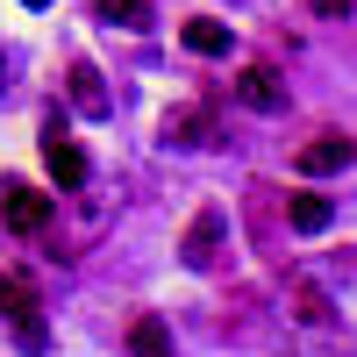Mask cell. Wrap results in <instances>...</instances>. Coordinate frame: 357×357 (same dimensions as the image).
Instances as JSON below:
<instances>
[{
	"label": "cell",
	"instance_id": "4",
	"mask_svg": "<svg viewBox=\"0 0 357 357\" xmlns=\"http://www.w3.org/2000/svg\"><path fill=\"white\" fill-rule=\"evenodd\" d=\"M222 207H200V215H193V229H186V243H178V257H186L193 264V272H207V264H215L222 257Z\"/></svg>",
	"mask_w": 357,
	"mask_h": 357
},
{
	"label": "cell",
	"instance_id": "6",
	"mask_svg": "<svg viewBox=\"0 0 357 357\" xmlns=\"http://www.w3.org/2000/svg\"><path fill=\"white\" fill-rule=\"evenodd\" d=\"M350 158H357V143L329 129V136H314V143H301V158H293V165H301L307 178H321V172H343Z\"/></svg>",
	"mask_w": 357,
	"mask_h": 357
},
{
	"label": "cell",
	"instance_id": "12",
	"mask_svg": "<svg viewBox=\"0 0 357 357\" xmlns=\"http://www.w3.org/2000/svg\"><path fill=\"white\" fill-rule=\"evenodd\" d=\"M100 22L107 29H151L158 15H151V0H100Z\"/></svg>",
	"mask_w": 357,
	"mask_h": 357
},
{
	"label": "cell",
	"instance_id": "3",
	"mask_svg": "<svg viewBox=\"0 0 357 357\" xmlns=\"http://www.w3.org/2000/svg\"><path fill=\"white\" fill-rule=\"evenodd\" d=\"M43 165H50V178H57L65 193H72V186H86V172H93V165H86V151H79V143L57 129V122L43 129Z\"/></svg>",
	"mask_w": 357,
	"mask_h": 357
},
{
	"label": "cell",
	"instance_id": "1",
	"mask_svg": "<svg viewBox=\"0 0 357 357\" xmlns=\"http://www.w3.org/2000/svg\"><path fill=\"white\" fill-rule=\"evenodd\" d=\"M0 222H8L15 236H36V229L50 222V193L22 186V178H0Z\"/></svg>",
	"mask_w": 357,
	"mask_h": 357
},
{
	"label": "cell",
	"instance_id": "9",
	"mask_svg": "<svg viewBox=\"0 0 357 357\" xmlns=\"http://www.w3.org/2000/svg\"><path fill=\"white\" fill-rule=\"evenodd\" d=\"M286 222L301 229V236H321V229L336 222V207L321 200V193H293V200H286Z\"/></svg>",
	"mask_w": 357,
	"mask_h": 357
},
{
	"label": "cell",
	"instance_id": "5",
	"mask_svg": "<svg viewBox=\"0 0 357 357\" xmlns=\"http://www.w3.org/2000/svg\"><path fill=\"white\" fill-rule=\"evenodd\" d=\"M236 100H243L250 114H279V107H286V79H279L272 65H250L243 79H236Z\"/></svg>",
	"mask_w": 357,
	"mask_h": 357
},
{
	"label": "cell",
	"instance_id": "2",
	"mask_svg": "<svg viewBox=\"0 0 357 357\" xmlns=\"http://www.w3.org/2000/svg\"><path fill=\"white\" fill-rule=\"evenodd\" d=\"M0 314L15 321V336H22V343H43V314H36V293H29L22 272H0Z\"/></svg>",
	"mask_w": 357,
	"mask_h": 357
},
{
	"label": "cell",
	"instance_id": "13",
	"mask_svg": "<svg viewBox=\"0 0 357 357\" xmlns=\"http://www.w3.org/2000/svg\"><path fill=\"white\" fill-rule=\"evenodd\" d=\"M129 350H172V329H165L158 314H143L136 329H129Z\"/></svg>",
	"mask_w": 357,
	"mask_h": 357
},
{
	"label": "cell",
	"instance_id": "15",
	"mask_svg": "<svg viewBox=\"0 0 357 357\" xmlns=\"http://www.w3.org/2000/svg\"><path fill=\"white\" fill-rule=\"evenodd\" d=\"M22 8H50V0H22Z\"/></svg>",
	"mask_w": 357,
	"mask_h": 357
},
{
	"label": "cell",
	"instance_id": "8",
	"mask_svg": "<svg viewBox=\"0 0 357 357\" xmlns=\"http://www.w3.org/2000/svg\"><path fill=\"white\" fill-rule=\"evenodd\" d=\"M178 36H186V50H193V57H229V50H236V29H229V22H215V15H193Z\"/></svg>",
	"mask_w": 357,
	"mask_h": 357
},
{
	"label": "cell",
	"instance_id": "14",
	"mask_svg": "<svg viewBox=\"0 0 357 357\" xmlns=\"http://www.w3.org/2000/svg\"><path fill=\"white\" fill-rule=\"evenodd\" d=\"M350 8V0H314V15H343Z\"/></svg>",
	"mask_w": 357,
	"mask_h": 357
},
{
	"label": "cell",
	"instance_id": "10",
	"mask_svg": "<svg viewBox=\"0 0 357 357\" xmlns=\"http://www.w3.org/2000/svg\"><path fill=\"white\" fill-rule=\"evenodd\" d=\"M165 143H178V151L207 143V114H200V107H172V114H165Z\"/></svg>",
	"mask_w": 357,
	"mask_h": 357
},
{
	"label": "cell",
	"instance_id": "11",
	"mask_svg": "<svg viewBox=\"0 0 357 357\" xmlns=\"http://www.w3.org/2000/svg\"><path fill=\"white\" fill-rule=\"evenodd\" d=\"M72 107L79 114H107V86H100L93 65H72Z\"/></svg>",
	"mask_w": 357,
	"mask_h": 357
},
{
	"label": "cell",
	"instance_id": "7",
	"mask_svg": "<svg viewBox=\"0 0 357 357\" xmlns=\"http://www.w3.org/2000/svg\"><path fill=\"white\" fill-rule=\"evenodd\" d=\"M286 307H293V321H307V329H329L336 321V301L314 279H286Z\"/></svg>",
	"mask_w": 357,
	"mask_h": 357
}]
</instances>
